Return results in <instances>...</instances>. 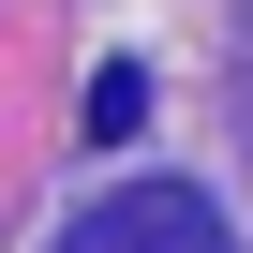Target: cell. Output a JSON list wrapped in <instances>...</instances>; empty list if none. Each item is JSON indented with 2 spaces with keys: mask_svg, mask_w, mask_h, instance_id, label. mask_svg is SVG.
<instances>
[{
  "mask_svg": "<svg viewBox=\"0 0 253 253\" xmlns=\"http://www.w3.org/2000/svg\"><path fill=\"white\" fill-rule=\"evenodd\" d=\"M60 253H238V238H223V209H209L194 179H134V194L75 209V223H60Z\"/></svg>",
  "mask_w": 253,
  "mask_h": 253,
  "instance_id": "1",
  "label": "cell"
},
{
  "mask_svg": "<svg viewBox=\"0 0 253 253\" xmlns=\"http://www.w3.org/2000/svg\"><path fill=\"white\" fill-rule=\"evenodd\" d=\"M134 119H149V75H134V60H104V75H89V134L119 149V134H134Z\"/></svg>",
  "mask_w": 253,
  "mask_h": 253,
  "instance_id": "2",
  "label": "cell"
}]
</instances>
